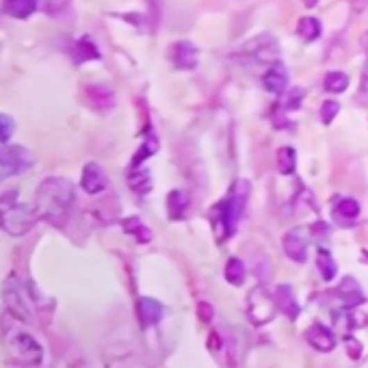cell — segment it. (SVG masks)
<instances>
[{
	"label": "cell",
	"instance_id": "obj_1",
	"mask_svg": "<svg viewBox=\"0 0 368 368\" xmlns=\"http://www.w3.org/2000/svg\"><path fill=\"white\" fill-rule=\"evenodd\" d=\"M74 202L76 191L67 178H46L37 189L35 210L40 219H46L56 227H63L70 219Z\"/></svg>",
	"mask_w": 368,
	"mask_h": 368
},
{
	"label": "cell",
	"instance_id": "obj_2",
	"mask_svg": "<svg viewBox=\"0 0 368 368\" xmlns=\"http://www.w3.org/2000/svg\"><path fill=\"white\" fill-rule=\"evenodd\" d=\"M24 323L26 321L17 319L15 314H5L0 323V336H3L5 351L13 364L37 366L44 360V346Z\"/></svg>",
	"mask_w": 368,
	"mask_h": 368
},
{
	"label": "cell",
	"instance_id": "obj_3",
	"mask_svg": "<svg viewBox=\"0 0 368 368\" xmlns=\"http://www.w3.org/2000/svg\"><path fill=\"white\" fill-rule=\"evenodd\" d=\"M247 198H249V182L239 180L234 184V191L219 206H215V219H221V227H225V237H230L234 232L237 221L247 204Z\"/></svg>",
	"mask_w": 368,
	"mask_h": 368
},
{
	"label": "cell",
	"instance_id": "obj_4",
	"mask_svg": "<svg viewBox=\"0 0 368 368\" xmlns=\"http://www.w3.org/2000/svg\"><path fill=\"white\" fill-rule=\"evenodd\" d=\"M37 219H40V215H37L35 206H24L15 202L0 212V227L11 237H22L29 230H33Z\"/></svg>",
	"mask_w": 368,
	"mask_h": 368
},
{
	"label": "cell",
	"instance_id": "obj_5",
	"mask_svg": "<svg viewBox=\"0 0 368 368\" xmlns=\"http://www.w3.org/2000/svg\"><path fill=\"white\" fill-rule=\"evenodd\" d=\"M275 310H278V301L269 295V290L254 288L249 293L247 314H249V319H251V323H254V325H266L271 319L275 317Z\"/></svg>",
	"mask_w": 368,
	"mask_h": 368
},
{
	"label": "cell",
	"instance_id": "obj_6",
	"mask_svg": "<svg viewBox=\"0 0 368 368\" xmlns=\"http://www.w3.org/2000/svg\"><path fill=\"white\" fill-rule=\"evenodd\" d=\"M33 165V154L22 145L0 143V167H5L9 173H22Z\"/></svg>",
	"mask_w": 368,
	"mask_h": 368
},
{
	"label": "cell",
	"instance_id": "obj_7",
	"mask_svg": "<svg viewBox=\"0 0 368 368\" xmlns=\"http://www.w3.org/2000/svg\"><path fill=\"white\" fill-rule=\"evenodd\" d=\"M245 54L262 63H273L280 56V46L271 35H260L245 44Z\"/></svg>",
	"mask_w": 368,
	"mask_h": 368
},
{
	"label": "cell",
	"instance_id": "obj_8",
	"mask_svg": "<svg viewBox=\"0 0 368 368\" xmlns=\"http://www.w3.org/2000/svg\"><path fill=\"white\" fill-rule=\"evenodd\" d=\"M305 340L310 346H314L321 353H329L336 346V336L334 332L323 323H314L305 329Z\"/></svg>",
	"mask_w": 368,
	"mask_h": 368
},
{
	"label": "cell",
	"instance_id": "obj_9",
	"mask_svg": "<svg viewBox=\"0 0 368 368\" xmlns=\"http://www.w3.org/2000/svg\"><path fill=\"white\" fill-rule=\"evenodd\" d=\"M5 301H7L9 312L15 314L17 319H22V321H31L33 319L29 301H26V297L22 293V288L17 286V282H9L7 284V288H5Z\"/></svg>",
	"mask_w": 368,
	"mask_h": 368
},
{
	"label": "cell",
	"instance_id": "obj_10",
	"mask_svg": "<svg viewBox=\"0 0 368 368\" xmlns=\"http://www.w3.org/2000/svg\"><path fill=\"white\" fill-rule=\"evenodd\" d=\"M81 186H83L85 193H89V195H98V193H102V191L109 186L106 171H104L98 163H87L85 169H83Z\"/></svg>",
	"mask_w": 368,
	"mask_h": 368
},
{
	"label": "cell",
	"instance_id": "obj_11",
	"mask_svg": "<svg viewBox=\"0 0 368 368\" xmlns=\"http://www.w3.org/2000/svg\"><path fill=\"white\" fill-rule=\"evenodd\" d=\"M171 61L178 70H193L198 65V48L189 42H178L171 48Z\"/></svg>",
	"mask_w": 368,
	"mask_h": 368
},
{
	"label": "cell",
	"instance_id": "obj_12",
	"mask_svg": "<svg viewBox=\"0 0 368 368\" xmlns=\"http://www.w3.org/2000/svg\"><path fill=\"white\" fill-rule=\"evenodd\" d=\"M275 301H278L280 312H284L290 321H295V319L299 317V303H297V297H295L293 288H290L288 284H284V286L278 288Z\"/></svg>",
	"mask_w": 368,
	"mask_h": 368
},
{
	"label": "cell",
	"instance_id": "obj_13",
	"mask_svg": "<svg viewBox=\"0 0 368 368\" xmlns=\"http://www.w3.org/2000/svg\"><path fill=\"white\" fill-rule=\"evenodd\" d=\"M284 251H286V256L290 260L305 262V258H307V243H305V239L299 234V232H288V234L284 237Z\"/></svg>",
	"mask_w": 368,
	"mask_h": 368
},
{
	"label": "cell",
	"instance_id": "obj_14",
	"mask_svg": "<svg viewBox=\"0 0 368 368\" xmlns=\"http://www.w3.org/2000/svg\"><path fill=\"white\" fill-rule=\"evenodd\" d=\"M139 319L145 327L157 325L163 319V303L152 299V297H143L139 299Z\"/></svg>",
	"mask_w": 368,
	"mask_h": 368
},
{
	"label": "cell",
	"instance_id": "obj_15",
	"mask_svg": "<svg viewBox=\"0 0 368 368\" xmlns=\"http://www.w3.org/2000/svg\"><path fill=\"white\" fill-rule=\"evenodd\" d=\"M338 297L344 301L346 307H355L364 301V293H362V288L360 284L353 280V278H344L338 286Z\"/></svg>",
	"mask_w": 368,
	"mask_h": 368
},
{
	"label": "cell",
	"instance_id": "obj_16",
	"mask_svg": "<svg viewBox=\"0 0 368 368\" xmlns=\"http://www.w3.org/2000/svg\"><path fill=\"white\" fill-rule=\"evenodd\" d=\"M40 7V0H5V13L15 20H26Z\"/></svg>",
	"mask_w": 368,
	"mask_h": 368
},
{
	"label": "cell",
	"instance_id": "obj_17",
	"mask_svg": "<svg viewBox=\"0 0 368 368\" xmlns=\"http://www.w3.org/2000/svg\"><path fill=\"white\" fill-rule=\"evenodd\" d=\"M358 215H360V204H358L355 200H351V198L340 200V202L336 204V208H334V217H336L340 223H344V225L351 223V221H355Z\"/></svg>",
	"mask_w": 368,
	"mask_h": 368
},
{
	"label": "cell",
	"instance_id": "obj_18",
	"mask_svg": "<svg viewBox=\"0 0 368 368\" xmlns=\"http://www.w3.org/2000/svg\"><path fill=\"white\" fill-rule=\"evenodd\" d=\"M262 85L269 89V91H275V93H282L288 85V76H286V70L284 67H271L269 72H264L262 76Z\"/></svg>",
	"mask_w": 368,
	"mask_h": 368
},
{
	"label": "cell",
	"instance_id": "obj_19",
	"mask_svg": "<svg viewBox=\"0 0 368 368\" xmlns=\"http://www.w3.org/2000/svg\"><path fill=\"white\" fill-rule=\"evenodd\" d=\"M74 59L79 61V63L98 61L100 59V50L95 48V44L89 40V37H83V40L76 44V48H74Z\"/></svg>",
	"mask_w": 368,
	"mask_h": 368
},
{
	"label": "cell",
	"instance_id": "obj_20",
	"mask_svg": "<svg viewBox=\"0 0 368 368\" xmlns=\"http://www.w3.org/2000/svg\"><path fill=\"white\" fill-rule=\"evenodd\" d=\"M87 95L91 98L93 104H98V106H102V109H111L113 102H115L113 91H111L109 87H104V85H93V87H89V89H87Z\"/></svg>",
	"mask_w": 368,
	"mask_h": 368
},
{
	"label": "cell",
	"instance_id": "obj_21",
	"mask_svg": "<svg viewBox=\"0 0 368 368\" xmlns=\"http://www.w3.org/2000/svg\"><path fill=\"white\" fill-rule=\"evenodd\" d=\"M317 266H319V271H321V275H323L325 282H332L336 278V262H334V258H332V254H329V251H325V249L319 251Z\"/></svg>",
	"mask_w": 368,
	"mask_h": 368
},
{
	"label": "cell",
	"instance_id": "obj_22",
	"mask_svg": "<svg viewBox=\"0 0 368 368\" xmlns=\"http://www.w3.org/2000/svg\"><path fill=\"white\" fill-rule=\"evenodd\" d=\"M189 206V195L182 191H171L169 198H167V208H169V215L171 217H180L182 212Z\"/></svg>",
	"mask_w": 368,
	"mask_h": 368
},
{
	"label": "cell",
	"instance_id": "obj_23",
	"mask_svg": "<svg viewBox=\"0 0 368 368\" xmlns=\"http://www.w3.org/2000/svg\"><path fill=\"white\" fill-rule=\"evenodd\" d=\"M297 33L303 37V40L312 42V40H319L321 35V22L317 17H301V22L297 24Z\"/></svg>",
	"mask_w": 368,
	"mask_h": 368
},
{
	"label": "cell",
	"instance_id": "obj_24",
	"mask_svg": "<svg viewBox=\"0 0 368 368\" xmlns=\"http://www.w3.org/2000/svg\"><path fill=\"white\" fill-rule=\"evenodd\" d=\"M278 167H280V171L284 173V176H290V173L295 171V167H297V154H295L293 147H282L278 152Z\"/></svg>",
	"mask_w": 368,
	"mask_h": 368
},
{
	"label": "cell",
	"instance_id": "obj_25",
	"mask_svg": "<svg viewBox=\"0 0 368 368\" xmlns=\"http://www.w3.org/2000/svg\"><path fill=\"white\" fill-rule=\"evenodd\" d=\"M225 280L234 286H241L245 282V264L239 258H230L225 264Z\"/></svg>",
	"mask_w": 368,
	"mask_h": 368
},
{
	"label": "cell",
	"instance_id": "obj_26",
	"mask_svg": "<svg viewBox=\"0 0 368 368\" xmlns=\"http://www.w3.org/2000/svg\"><path fill=\"white\" fill-rule=\"evenodd\" d=\"M124 230L130 232V234L137 237V241H141V243L152 241V232H150V230L145 227V223H143L141 219H137V217L126 219V221H124Z\"/></svg>",
	"mask_w": 368,
	"mask_h": 368
},
{
	"label": "cell",
	"instance_id": "obj_27",
	"mask_svg": "<svg viewBox=\"0 0 368 368\" xmlns=\"http://www.w3.org/2000/svg\"><path fill=\"white\" fill-rule=\"evenodd\" d=\"M346 85H349V76L344 72H329L327 79H325V89L327 91H334V93L344 91Z\"/></svg>",
	"mask_w": 368,
	"mask_h": 368
},
{
	"label": "cell",
	"instance_id": "obj_28",
	"mask_svg": "<svg viewBox=\"0 0 368 368\" xmlns=\"http://www.w3.org/2000/svg\"><path fill=\"white\" fill-rule=\"evenodd\" d=\"M128 184H130V189H134L137 193H145V191H150L152 180L147 176V171H139V173H130V176H128Z\"/></svg>",
	"mask_w": 368,
	"mask_h": 368
},
{
	"label": "cell",
	"instance_id": "obj_29",
	"mask_svg": "<svg viewBox=\"0 0 368 368\" xmlns=\"http://www.w3.org/2000/svg\"><path fill=\"white\" fill-rule=\"evenodd\" d=\"M15 132V122L9 115L0 113V143H9V139L13 137Z\"/></svg>",
	"mask_w": 368,
	"mask_h": 368
},
{
	"label": "cell",
	"instance_id": "obj_30",
	"mask_svg": "<svg viewBox=\"0 0 368 368\" xmlns=\"http://www.w3.org/2000/svg\"><path fill=\"white\" fill-rule=\"evenodd\" d=\"M338 111H340L338 102H325L321 106V120H323V124H332V120L338 115Z\"/></svg>",
	"mask_w": 368,
	"mask_h": 368
},
{
	"label": "cell",
	"instance_id": "obj_31",
	"mask_svg": "<svg viewBox=\"0 0 368 368\" xmlns=\"http://www.w3.org/2000/svg\"><path fill=\"white\" fill-rule=\"evenodd\" d=\"M17 202V191L13 189V191H3L0 193V212H3L5 208H9L11 204H15Z\"/></svg>",
	"mask_w": 368,
	"mask_h": 368
},
{
	"label": "cell",
	"instance_id": "obj_32",
	"mask_svg": "<svg viewBox=\"0 0 368 368\" xmlns=\"http://www.w3.org/2000/svg\"><path fill=\"white\" fill-rule=\"evenodd\" d=\"M301 98H303V91L299 89H293L288 93V98H286V109H299V104H301Z\"/></svg>",
	"mask_w": 368,
	"mask_h": 368
},
{
	"label": "cell",
	"instance_id": "obj_33",
	"mask_svg": "<svg viewBox=\"0 0 368 368\" xmlns=\"http://www.w3.org/2000/svg\"><path fill=\"white\" fill-rule=\"evenodd\" d=\"M351 349V358L353 360H358V355H360V344L355 342V338H346V351Z\"/></svg>",
	"mask_w": 368,
	"mask_h": 368
},
{
	"label": "cell",
	"instance_id": "obj_34",
	"mask_svg": "<svg viewBox=\"0 0 368 368\" xmlns=\"http://www.w3.org/2000/svg\"><path fill=\"white\" fill-rule=\"evenodd\" d=\"M200 317H202L204 321H210V319H212V305L200 303Z\"/></svg>",
	"mask_w": 368,
	"mask_h": 368
},
{
	"label": "cell",
	"instance_id": "obj_35",
	"mask_svg": "<svg viewBox=\"0 0 368 368\" xmlns=\"http://www.w3.org/2000/svg\"><path fill=\"white\" fill-rule=\"evenodd\" d=\"M362 93H368V70L364 72V83H362Z\"/></svg>",
	"mask_w": 368,
	"mask_h": 368
},
{
	"label": "cell",
	"instance_id": "obj_36",
	"mask_svg": "<svg viewBox=\"0 0 368 368\" xmlns=\"http://www.w3.org/2000/svg\"><path fill=\"white\" fill-rule=\"evenodd\" d=\"M303 3H305V7H314L319 0H303Z\"/></svg>",
	"mask_w": 368,
	"mask_h": 368
}]
</instances>
